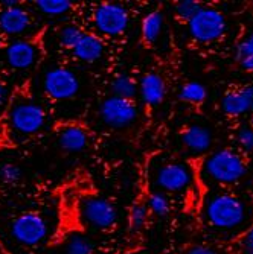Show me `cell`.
<instances>
[{"label": "cell", "mask_w": 253, "mask_h": 254, "mask_svg": "<svg viewBox=\"0 0 253 254\" xmlns=\"http://www.w3.org/2000/svg\"><path fill=\"white\" fill-rule=\"evenodd\" d=\"M206 218L220 230H234L246 219V207L234 195H217L206 205Z\"/></svg>", "instance_id": "1"}, {"label": "cell", "mask_w": 253, "mask_h": 254, "mask_svg": "<svg viewBox=\"0 0 253 254\" xmlns=\"http://www.w3.org/2000/svg\"><path fill=\"white\" fill-rule=\"evenodd\" d=\"M247 172L246 163L240 154L231 149H221L209 155L204 161V174L211 180L223 184L240 181Z\"/></svg>", "instance_id": "2"}, {"label": "cell", "mask_w": 253, "mask_h": 254, "mask_svg": "<svg viewBox=\"0 0 253 254\" xmlns=\"http://www.w3.org/2000/svg\"><path fill=\"white\" fill-rule=\"evenodd\" d=\"M46 122V113L41 105L31 99H20L9 110V127L20 135L37 134Z\"/></svg>", "instance_id": "3"}, {"label": "cell", "mask_w": 253, "mask_h": 254, "mask_svg": "<svg viewBox=\"0 0 253 254\" xmlns=\"http://www.w3.org/2000/svg\"><path fill=\"white\" fill-rule=\"evenodd\" d=\"M43 88L46 95L55 101L72 99L80 90L78 76L66 67H55L46 72L43 79Z\"/></svg>", "instance_id": "4"}, {"label": "cell", "mask_w": 253, "mask_h": 254, "mask_svg": "<svg viewBox=\"0 0 253 254\" xmlns=\"http://www.w3.org/2000/svg\"><path fill=\"white\" fill-rule=\"evenodd\" d=\"M188 23L191 35L198 41L218 40L226 31L224 15L214 8H201L198 14Z\"/></svg>", "instance_id": "5"}, {"label": "cell", "mask_w": 253, "mask_h": 254, "mask_svg": "<svg viewBox=\"0 0 253 254\" xmlns=\"http://www.w3.org/2000/svg\"><path fill=\"white\" fill-rule=\"evenodd\" d=\"M11 232L15 241L21 242L23 245L34 247L43 242L48 236V222L41 215L35 212H28L20 215L12 222Z\"/></svg>", "instance_id": "6"}, {"label": "cell", "mask_w": 253, "mask_h": 254, "mask_svg": "<svg viewBox=\"0 0 253 254\" xmlns=\"http://www.w3.org/2000/svg\"><path fill=\"white\" fill-rule=\"evenodd\" d=\"M95 25L96 28L105 34L116 37L125 32L128 28V12L124 6L118 3H102L95 9Z\"/></svg>", "instance_id": "7"}, {"label": "cell", "mask_w": 253, "mask_h": 254, "mask_svg": "<svg viewBox=\"0 0 253 254\" xmlns=\"http://www.w3.org/2000/svg\"><path fill=\"white\" fill-rule=\"evenodd\" d=\"M136 105L130 99H122L111 96L105 99L101 105V118L102 121L114 128L127 127L136 119Z\"/></svg>", "instance_id": "8"}, {"label": "cell", "mask_w": 253, "mask_h": 254, "mask_svg": "<svg viewBox=\"0 0 253 254\" xmlns=\"http://www.w3.org/2000/svg\"><path fill=\"white\" fill-rule=\"evenodd\" d=\"M81 213L84 219L96 228H110L118 219L114 205L104 198H88L83 202Z\"/></svg>", "instance_id": "9"}, {"label": "cell", "mask_w": 253, "mask_h": 254, "mask_svg": "<svg viewBox=\"0 0 253 254\" xmlns=\"http://www.w3.org/2000/svg\"><path fill=\"white\" fill-rule=\"evenodd\" d=\"M192 181L191 171L181 163H168L156 172V184L167 192H178L186 189Z\"/></svg>", "instance_id": "10"}, {"label": "cell", "mask_w": 253, "mask_h": 254, "mask_svg": "<svg viewBox=\"0 0 253 254\" xmlns=\"http://www.w3.org/2000/svg\"><path fill=\"white\" fill-rule=\"evenodd\" d=\"M37 48L35 44L29 41H14L8 46L6 49V60L9 65L15 70H26V68L32 67L37 61Z\"/></svg>", "instance_id": "11"}, {"label": "cell", "mask_w": 253, "mask_h": 254, "mask_svg": "<svg viewBox=\"0 0 253 254\" xmlns=\"http://www.w3.org/2000/svg\"><path fill=\"white\" fill-rule=\"evenodd\" d=\"M29 26H31V15L20 6L6 8L0 12V31L5 34L9 35L23 34Z\"/></svg>", "instance_id": "12"}, {"label": "cell", "mask_w": 253, "mask_h": 254, "mask_svg": "<svg viewBox=\"0 0 253 254\" xmlns=\"http://www.w3.org/2000/svg\"><path fill=\"white\" fill-rule=\"evenodd\" d=\"M181 142L191 152L203 154L212 145V134L208 128L192 125L181 132Z\"/></svg>", "instance_id": "13"}, {"label": "cell", "mask_w": 253, "mask_h": 254, "mask_svg": "<svg viewBox=\"0 0 253 254\" xmlns=\"http://www.w3.org/2000/svg\"><path fill=\"white\" fill-rule=\"evenodd\" d=\"M141 95L145 104L157 105L167 95V85L162 76L157 73H147L141 81Z\"/></svg>", "instance_id": "14"}, {"label": "cell", "mask_w": 253, "mask_h": 254, "mask_svg": "<svg viewBox=\"0 0 253 254\" xmlns=\"http://www.w3.org/2000/svg\"><path fill=\"white\" fill-rule=\"evenodd\" d=\"M72 51L77 58L85 63H95L104 54V43L101 38L91 34H83V37L80 38V41L75 44Z\"/></svg>", "instance_id": "15"}, {"label": "cell", "mask_w": 253, "mask_h": 254, "mask_svg": "<svg viewBox=\"0 0 253 254\" xmlns=\"http://www.w3.org/2000/svg\"><path fill=\"white\" fill-rule=\"evenodd\" d=\"M88 135L81 127H66L58 132V143L64 151L69 152H78L87 146Z\"/></svg>", "instance_id": "16"}, {"label": "cell", "mask_w": 253, "mask_h": 254, "mask_svg": "<svg viewBox=\"0 0 253 254\" xmlns=\"http://www.w3.org/2000/svg\"><path fill=\"white\" fill-rule=\"evenodd\" d=\"M221 107H223V111L226 114H229V116H240V114L250 111L249 102L244 98V95L241 93V90L229 91L227 95H224V98L221 101Z\"/></svg>", "instance_id": "17"}, {"label": "cell", "mask_w": 253, "mask_h": 254, "mask_svg": "<svg viewBox=\"0 0 253 254\" xmlns=\"http://www.w3.org/2000/svg\"><path fill=\"white\" fill-rule=\"evenodd\" d=\"M164 28V14L160 11L150 12L142 21V38L145 43H154Z\"/></svg>", "instance_id": "18"}, {"label": "cell", "mask_w": 253, "mask_h": 254, "mask_svg": "<svg viewBox=\"0 0 253 254\" xmlns=\"http://www.w3.org/2000/svg\"><path fill=\"white\" fill-rule=\"evenodd\" d=\"M206 96H208V91L200 82H186L180 88L178 93L180 101H185L189 104H201L206 99Z\"/></svg>", "instance_id": "19"}, {"label": "cell", "mask_w": 253, "mask_h": 254, "mask_svg": "<svg viewBox=\"0 0 253 254\" xmlns=\"http://www.w3.org/2000/svg\"><path fill=\"white\" fill-rule=\"evenodd\" d=\"M111 90L116 98H122V99H133V96L136 95V82L133 81L131 76L128 75H118L111 82Z\"/></svg>", "instance_id": "20"}, {"label": "cell", "mask_w": 253, "mask_h": 254, "mask_svg": "<svg viewBox=\"0 0 253 254\" xmlns=\"http://www.w3.org/2000/svg\"><path fill=\"white\" fill-rule=\"evenodd\" d=\"M93 242L83 235H74L66 244V254H93Z\"/></svg>", "instance_id": "21"}, {"label": "cell", "mask_w": 253, "mask_h": 254, "mask_svg": "<svg viewBox=\"0 0 253 254\" xmlns=\"http://www.w3.org/2000/svg\"><path fill=\"white\" fill-rule=\"evenodd\" d=\"M37 8L46 15H61L72 9V2L69 0H37Z\"/></svg>", "instance_id": "22"}, {"label": "cell", "mask_w": 253, "mask_h": 254, "mask_svg": "<svg viewBox=\"0 0 253 254\" xmlns=\"http://www.w3.org/2000/svg\"><path fill=\"white\" fill-rule=\"evenodd\" d=\"M81 37H83L81 29L74 26V25H67L64 28H61L60 34H58L60 43H61L63 48H66V49H74L75 44L80 41Z\"/></svg>", "instance_id": "23"}, {"label": "cell", "mask_w": 253, "mask_h": 254, "mask_svg": "<svg viewBox=\"0 0 253 254\" xmlns=\"http://www.w3.org/2000/svg\"><path fill=\"white\" fill-rule=\"evenodd\" d=\"M148 218V209L145 204H134L130 210V230L131 232H139L145 225Z\"/></svg>", "instance_id": "24"}, {"label": "cell", "mask_w": 253, "mask_h": 254, "mask_svg": "<svg viewBox=\"0 0 253 254\" xmlns=\"http://www.w3.org/2000/svg\"><path fill=\"white\" fill-rule=\"evenodd\" d=\"M148 205H150V210L157 216H167L169 213V209H171L168 198L160 192H153L150 195Z\"/></svg>", "instance_id": "25"}, {"label": "cell", "mask_w": 253, "mask_h": 254, "mask_svg": "<svg viewBox=\"0 0 253 254\" xmlns=\"http://www.w3.org/2000/svg\"><path fill=\"white\" fill-rule=\"evenodd\" d=\"M201 8H203L201 3L195 2V0H180L175 5V14L183 20L191 21Z\"/></svg>", "instance_id": "26"}, {"label": "cell", "mask_w": 253, "mask_h": 254, "mask_svg": "<svg viewBox=\"0 0 253 254\" xmlns=\"http://www.w3.org/2000/svg\"><path fill=\"white\" fill-rule=\"evenodd\" d=\"M21 178V169L12 161H3L0 163V180L5 183H15Z\"/></svg>", "instance_id": "27"}, {"label": "cell", "mask_w": 253, "mask_h": 254, "mask_svg": "<svg viewBox=\"0 0 253 254\" xmlns=\"http://www.w3.org/2000/svg\"><path fill=\"white\" fill-rule=\"evenodd\" d=\"M253 55V34H249L244 40H241L237 46L235 51V58L240 63L241 60L252 57Z\"/></svg>", "instance_id": "28"}, {"label": "cell", "mask_w": 253, "mask_h": 254, "mask_svg": "<svg viewBox=\"0 0 253 254\" xmlns=\"http://www.w3.org/2000/svg\"><path fill=\"white\" fill-rule=\"evenodd\" d=\"M238 143L241 145L243 149L253 152V131L250 128H243L238 131Z\"/></svg>", "instance_id": "29"}, {"label": "cell", "mask_w": 253, "mask_h": 254, "mask_svg": "<svg viewBox=\"0 0 253 254\" xmlns=\"http://www.w3.org/2000/svg\"><path fill=\"white\" fill-rule=\"evenodd\" d=\"M240 247H241L243 254H253V227L241 238Z\"/></svg>", "instance_id": "30"}, {"label": "cell", "mask_w": 253, "mask_h": 254, "mask_svg": "<svg viewBox=\"0 0 253 254\" xmlns=\"http://www.w3.org/2000/svg\"><path fill=\"white\" fill-rule=\"evenodd\" d=\"M186 254H217L211 247H206V245H195L192 248H189V251Z\"/></svg>", "instance_id": "31"}, {"label": "cell", "mask_w": 253, "mask_h": 254, "mask_svg": "<svg viewBox=\"0 0 253 254\" xmlns=\"http://www.w3.org/2000/svg\"><path fill=\"white\" fill-rule=\"evenodd\" d=\"M241 93L244 95V98L247 99L249 102V107H250V111H253V85H246L241 88Z\"/></svg>", "instance_id": "32"}, {"label": "cell", "mask_w": 253, "mask_h": 254, "mask_svg": "<svg viewBox=\"0 0 253 254\" xmlns=\"http://www.w3.org/2000/svg\"><path fill=\"white\" fill-rule=\"evenodd\" d=\"M240 65H241L243 70H246V72H253V55L241 60L240 61Z\"/></svg>", "instance_id": "33"}, {"label": "cell", "mask_w": 253, "mask_h": 254, "mask_svg": "<svg viewBox=\"0 0 253 254\" xmlns=\"http://www.w3.org/2000/svg\"><path fill=\"white\" fill-rule=\"evenodd\" d=\"M8 95H9V93H8L6 85L0 82V108H2V107L6 104V101H8Z\"/></svg>", "instance_id": "34"}, {"label": "cell", "mask_w": 253, "mask_h": 254, "mask_svg": "<svg viewBox=\"0 0 253 254\" xmlns=\"http://www.w3.org/2000/svg\"><path fill=\"white\" fill-rule=\"evenodd\" d=\"M250 129L253 131V111H252V118H250Z\"/></svg>", "instance_id": "35"}]
</instances>
